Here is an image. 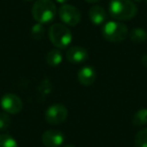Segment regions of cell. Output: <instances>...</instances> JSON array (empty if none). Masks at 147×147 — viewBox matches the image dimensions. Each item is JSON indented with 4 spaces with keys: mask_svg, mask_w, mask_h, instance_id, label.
Here are the masks:
<instances>
[{
    "mask_svg": "<svg viewBox=\"0 0 147 147\" xmlns=\"http://www.w3.org/2000/svg\"><path fill=\"white\" fill-rule=\"evenodd\" d=\"M97 74L96 71L91 65L83 67L78 73V80L83 86H91L96 81Z\"/></svg>",
    "mask_w": 147,
    "mask_h": 147,
    "instance_id": "obj_10",
    "label": "cell"
},
{
    "mask_svg": "<svg viewBox=\"0 0 147 147\" xmlns=\"http://www.w3.org/2000/svg\"><path fill=\"white\" fill-rule=\"evenodd\" d=\"M134 1H137V2H139V1H141V0H134Z\"/></svg>",
    "mask_w": 147,
    "mask_h": 147,
    "instance_id": "obj_23",
    "label": "cell"
},
{
    "mask_svg": "<svg viewBox=\"0 0 147 147\" xmlns=\"http://www.w3.org/2000/svg\"><path fill=\"white\" fill-rule=\"evenodd\" d=\"M89 17H90L91 22L94 25L104 24L107 18L106 11H105V9L102 6L95 5L89 11Z\"/></svg>",
    "mask_w": 147,
    "mask_h": 147,
    "instance_id": "obj_11",
    "label": "cell"
},
{
    "mask_svg": "<svg viewBox=\"0 0 147 147\" xmlns=\"http://www.w3.org/2000/svg\"><path fill=\"white\" fill-rule=\"evenodd\" d=\"M43 35H45V27H43V24L36 22L31 27V36L34 39H36V40H39V39L42 38Z\"/></svg>",
    "mask_w": 147,
    "mask_h": 147,
    "instance_id": "obj_17",
    "label": "cell"
},
{
    "mask_svg": "<svg viewBox=\"0 0 147 147\" xmlns=\"http://www.w3.org/2000/svg\"><path fill=\"white\" fill-rule=\"evenodd\" d=\"M0 106L7 114L15 115L18 114L22 110L23 103L17 95L8 93V94H5L4 96H2V98L0 100Z\"/></svg>",
    "mask_w": 147,
    "mask_h": 147,
    "instance_id": "obj_7",
    "label": "cell"
},
{
    "mask_svg": "<svg viewBox=\"0 0 147 147\" xmlns=\"http://www.w3.org/2000/svg\"><path fill=\"white\" fill-rule=\"evenodd\" d=\"M31 14L36 22L45 24L55 19L57 6L51 0H36L32 5Z\"/></svg>",
    "mask_w": 147,
    "mask_h": 147,
    "instance_id": "obj_2",
    "label": "cell"
},
{
    "mask_svg": "<svg viewBox=\"0 0 147 147\" xmlns=\"http://www.w3.org/2000/svg\"><path fill=\"white\" fill-rule=\"evenodd\" d=\"M134 143L135 147H147V128H143L137 132Z\"/></svg>",
    "mask_w": 147,
    "mask_h": 147,
    "instance_id": "obj_15",
    "label": "cell"
},
{
    "mask_svg": "<svg viewBox=\"0 0 147 147\" xmlns=\"http://www.w3.org/2000/svg\"><path fill=\"white\" fill-rule=\"evenodd\" d=\"M85 1L88 3H96V2H98V1H100V0H85Z\"/></svg>",
    "mask_w": 147,
    "mask_h": 147,
    "instance_id": "obj_21",
    "label": "cell"
},
{
    "mask_svg": "<svg viewBox=\"0 0 147 147\" xmlns=\"http://www.w3.org/2000/svg\"><path fill=\"white\" fill-rule=\"evenodd\" d=\"M25 1H31V0H25Z\"/></svg>",
    "mask_w": 147,
    "mask_h": 147,
    "instance_id": "obj_24",
    "label": "cell"
},
{
    "mask_svg": "<svg viewBox=\"0 0 147 147\" xmlns=\"http://www.w3.org/2000/svg\"><path fill=\"white\" fill-rule=\"evenodd\" d=\"M145 2H146V4H147V0H145Z\"/></svg>",
    "mask_w": 147,
    "mask_h": 147,
    "instance_id": "obj_25",
    "label": "cell"
},
{
    "mask_svg": "<svg viewBox=\"0 0 147 147\" xmlns=\"http://www.w3.org/2000/svg\"><path fill=\"white\" fill-rule=\"evenodd\" d=\"M89 53L85 47L75 45L67 49L65 53V57L71 63H82L88 59Z\"/></svg>",
    "mask_w": 147,
    "mask_h": 147,
    "instance_id": "obj_9",
    "label": "cell"
},
{
    "mask_svg": "<svg viewBox=\"0 0 147 147\" xmlns=\"http://www.w3.org/2000/svg\"><path fill=\"white\" fill-rule=\"evenodd\" d=\"M141 63L144 65L145 67H147V55H144L141 59Z\"/></svg>",
    "mask_w": 147,
    "mask_h": 147,
    "instance_id": "obj_19",
    "label": "cell"
},
{
    "mask_svg": "<svg viewBox=\"0 0 147 147\" xmlns=\"http://www.w3.org/2000/svg\"><path fill=\"white\" fill-rule=\"evenodd\" d=\"M57 3H59V4H65V3L69 1V0H55Z\"/></svg>",
    "mask_w": 147,
    "mask_h": 147,
    "instance_id": "obj_20",
    "label": "cell"
},
{
    "mask_svg": "<svg viewBox=\"0 0 147 147\" xmlns=\"http://www.w3.org/2000/svg\"><path fill=\"white\" fill-rule=\"evenodd\" d=\"M10 126V117L6 112L0 113V131H6Z\"/></svg>",
    "mask_w": 147,
    "mask_h": 147,
    "instance_id": "obj_18",
    "label": "cell"
},
{
    "mask_svg": "<svg viewBox=\"0 0 147 147\" xmlns=\"http://www.w3.org/2000/svg\"><path fill=\"white\" fill-rule=\"evenodd\" d=\"M63 147H75L74 145H71V144H67V145H65Z\"/></svg>",
    "mask_w": 147,
    "mask_h": 147,
    "instance_id": "obj_22",
    "label": "cell"
},
{
    "mask_svg": "<svg viewBox=\"0 0 147 147\" xmlns=\"http://www.w3.org/2000/svg\"><path fill=\"white\" fill-rule=\"evenodd\" d=\"M110 15L116 20H130L136 16L138 9L131 0H111L109 4Z\"/></svg>",
    "mask_w": 147,
    "mask_h": 147,
    "instance_id": "obj_1",
    "label": "cell"
},
{
    "mask_svg": "<svg viewBox=\"0 0 147 147\" xmlns=\"http://www.w3.org/2000/svg\"><path fill=\"white\" fill-rule=\"evenodd\" d=\"M41 141L47 147H59L63 144L65 136L61 131L51 129L43 133L41 136Z\"/></svg>",
    "mask_w": 147,
    "mask_h": 147,
    "instance_id": "obj_8",
    "label": "cell"
},
{
    "mask_svg": "<svg viewBox=\"0 0 147 147\" xmlns=\"http://www.w3.org/2000/svg\"><path fill=\"white\" fill-rule=\"evenodd\" d=\"M134 126H143L147 124V109H140L134 114L132 118Z\"/></svg>",
    "mask_w": 147,
    "mask_h": 147,
    "instance_id": "obj_14",
    "label": "cell"
},
{
    "mask_svg": "<svg viewBox=\"0 0 147 147\" xmlns=\"http://www.w3.org/2000/svg\"><path fill=\"white\" fill-rule=\"evenodd\" d=\"M128 36L130 37V39L133 42L136 43H142L147 40V32L143 28H140V27L133 28L130 31Z\"/></svg>",
    "mask_w": 147,
    "mask_h": 147,
    "instance_id": "obj_13",
    "label": "cell"
},
{
    "mask_svg": "<svg viewBox=\"0 0 147 147\" xmlns=\"http://www.w3.org/2000/svg\"><path fill=\"white\" fill-rule=\"evenodd\" d=\"M102 34L104 38L110 42H121L128 37L129 30L124 23L118 21H108L103 25Z\"/></svg>",
    "mask_w": 147,
    "mask_h": 147,
    "instance_id": "obj_4",
    "label": "cell"
},
{
    "mask_svg": "<svg viewBox=\"0 0 147 147\" xmlns=\"http://www.w3.org/2000/svg\"><path fill=\"white\" fill-rule=\"evenodd\" d=\"M59 16L65 24L76 26L81 21V12L76 6L71 4H63L59 9Z\"/></svg>",
    "mask_w": 147,
    "mask_h": 147,
    "instance_id": "obj_5",
    "label": "cell"
},
{
    "mask_svg": "<svg viewBox=\"0 0 147 147\" xmlns=\"http://www.w3.org/2000/svg\"><path fill=\"white\" fill-rule=\"evenodd\" d=\"M49 37L57 49H67L73 40L71 30L61 23H55L49 27Z\"/></svg>",
    "mask_w": 147,
    "mask_h": 147,
    "instance_id": "obj_3",
    "label": "cell"
},
{
    "mask_svg": "<svg viewBox=\"0 0 147 147\" xmlns=\"http://www.w3.org/2000/svg\"><path fill=\"white\" fill-rule=\"evenodd\" d=\"M63 61V55L59 49H51L47 55V63L51 67H57Z\"/></svg>",
    "mask_w": 147,
    "mask_h": 147,
    "instance_id": "obj_12",
    "label": "cell"
},
{
    "mask_svg": "<svg viewBox=\"0 0 147 147\" xmlns=\"http://www.w3.org/2000/svg\"><path fill=\"white\" fill-rule=\"evenodd\" d=\"M67 109L63 104H53L45 111V120L51 125H59L67 118Z\"/></svg>",
    "mask_w": 147,
    "mask_h": 147,
    "instance_id": "obj_6",
    "label": "cell"
},
{
    "mask_svg": "<svg viewBox=\"0 0 147 147\" xmlns=\"http://www.w3.org/2000/svg\"><path fill=\"white\" fill-rule=\"evenodd\" d=\"M0 147H18V144L10 135L0 134Z\"/></svg>",
    "mask_w": 147,
    "mask_h": 147,
    "instance_id": "obj_16",
    "label": "cell"
}]
</instances>
